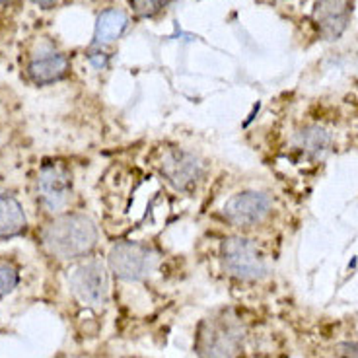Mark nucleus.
I'll list each match as a JSON object with an SVG mask.
<instances>
[{
	"mask_svg": "<svg viewBox=\"0 0 358 358\" xmlns=\"http://www.w3.org/2000/svg\"><path fill=\"white\" fill-rule=\"evenodd\" d=\"M43 242L59 259H76L96 248L98 228L82 215H64L45 228Z\"/></svg>",
	"mask_w": 358,
	"mask_h": 358,
	"instance_id": "f257e3e1",
	"label": "nucleus"
},
{
	"mask_svg": "<svg viewBox=\"0 0 358 358\" xmlns=\"http://www.w3.org/2000/svg\"><path fill=\"white\" fill-rule=\"evenodd\" d=\"M199 358H242L243 327L232 313H218L201 323L195 343Z\"/></svg>",
	"mask_w": 358,
	"mask_h": 358,
	"instance_id": "f03ea898",
	"label": "nucleus"
},
{
	"mask_svg": "<svg viewBox=\"0 0 358 358\" xmlns=\"http://www.w3.org/2000/svg\"><path fill=\"white\" fill-rule=\"evenodd\" d=\"M222 263L240 280H259L267 275V265L257 245L245 238H230L222 243Z\"/></svg>",
	"mask_w": 358,
	"mask_h": 358,
	"instance_id": "7ed1b4c3",
	"label": "nucleus"
},
{
	"mask_svg": "<svg viewBox=\"0 0 358 358\" xmlns=\"http://www.w3.org/2000/svg\"><path fill=\"white\" fill-rule=\"evenodd\" d=\"M158 255L148 245L136 242H123L113 245L109 253V267L119 278L141 280L148 277L156 267Z\"/></svg>",
	"mask_w": 358,
	"mask_h": 358,
	"instance_id": "20e7f679",
	"label": "nucleus"
},
{
	"mask_svg": "<svg viewBox=\"0 0 358 358\" xmlns=\"http://www.w3.org/2000/svg\"><path fill=\"white\" fill-rule=\"evenodd\" d=\"M71 288L76 298L92 308H101L108 302L109 280L106 267L98 261H90L71 275Z\"/></svg>",
	"mask_w": 358,
	"mask_h": 358,
	"instance_id": "39448f33",
	"label": "nucleus"
},
{
	"mask_svg": "<svg viewBox=\"0 0 358 358\" xmlns=\"http://www.w3.org/2000/svg\"><path fill=\"white\" fill-rule=\"evenodd\" d=\"M158 168L164 179L171 183L176 189L187 191L203 178V164L193 154L179 150V148H168L160 154Z\"/></svg>",
	"mask_w": 358,
	"mask_h": 358,
	"instance_id": "423d86ee",
	"label": "nucleus"
},
{
	"mask_svg": "<svg viewBox=\"0 0 358 358\" xmlns=\"http://www.w3.org/2000/svg\"><path fill=\"white\" fill-rule=\"evenodd\" d=\"M37 191L41 205L49 213L63 210L72 197V178L71 171L61 164H49L43 166L37 178Z\"/></svg>",
	"mask_w": 358,
	"mask_h": 358,
	"instance_id": "0eeeda50",
	"label": "nucleus"
},
{
	"mask_svg": "<svg viewBox=\"0 0 358 358\" xmlns=\"http://www.w3.org/2000/svg\"><path fill=\"white\" fill-rule=\"evenodd\" d=\"M271 213V199L257 191H243L224 205V218L238 228L261 224Z\"/></svg>",
	"mask_w": 358,
	"mask_h": 358,
	"instance_id": "6e6552de",
	"label": "nucleus"
},
{
	"mask_svg": "<svg viewBox=\"0 0 358 358\" xmlns=\"http://www.w3.org/2000/svg\"><path fill=\"white\" fill-rule=\"evenodd\" d=\"M350 0H317L313 8V22L323 39L335 41L343 36L350 20Z\"/></svg>",
	"mask_w": 358,
	"mask_h": 358,
	"instance_id": "1a4fd4ad",
	"label": "nucleus"
},
{
	"mask_svg": "<svg viewBox=\"0 0 358 358\" xmlns=\"http://www.w3.org/2000/svg\"><path fill=\"white\" fill-rule=\"evenodd\" d=\"M66 72H69V59L63 53H55V51L36 57L27 66V74L36 84H53L64 78Z\"/></svg>",
	"mask_w": 358,
	"mask_h": 358,
	"instance_id": "9d476101",
	"label": "nucleus"
},
{
	"mask_svg": "<svg viewBox=\"0 0 358 358\" xmlns=\"http://www.w3.org/2000/svg\"><path fill=\"white\" fill-rule=\"evenodd\" d=\"M26 215L12 195H0V238H14L26 230Z\"/></svg>",
	"mask_w": 358,
	"mask_h": 358,
	"instance_id": "9b49d317",
	"label": "nucleus"
},
{
	"mask_svg": "<svg viewBox=\"0 0 358 358\" xmlns=\"http://www.w3.org/2000/svg\"><path fill=\"white\" fill-rule=\"evenodd\" d=\"M129 20L121 10H106L101 12L96 24V34H94V43L96 45H108L113 43L115 39L123 36L127 29Z\"/></svg>",
	"mask_w": 358,
	"mask_h": 358,
	"instance_id": "f8f14e48",
	"label": "nucleus"
},
{
	"mask_svg": "<svg viewBox=\"0 0 358 358\" xmlns=\"http://www.w3.org/2000/svg\"><path fill=\"white\" fill-rule=\"evenodd\" d=\"M331 134L317 125L306 127L304 131H300V133L296 134V146L302 152L308 154V156H312V158L325 156L327 150H329V146H331Z\"/></svg>",
	"mask_w": 358,
	"mask_h": 358,
	"instance_id": "ddd939ff",
	"label": "nucleus"
},
{
	"mask_svg": "<svg viewBox=\"0 0 358 358\" xmlns=\"http://www.w3.org/2000/svg\"><path fill=\"white\" fill-rule=\"evenodd\" d=\"M138 18H152L170 4V0H129Z\"/></svg>",
	"mask_w": 358,
	"mask_h": 358,
	"instance_id": "4468645a",
	"label": "nucleus"
},
{
	"mask_svg": "<svg viewBox=\"0 0 358 358\" xmlns=\"http://www.w3.org/2000/svg\"><path fill=\"white\" fill-rule=\"evenodd\" d=\"M18 271L14 267H10V265H6V263H0V298L10 294L14 288L18 287Z\"/></svg>",
	"mask_w": 358,
	"mask_h": 358,
	"instance_id": "2eb2a0df",
	"label": "nucleus"
},
{
	"mask_svg": "<svg viewBox=\"0 0 358 358\" xmlns=\"http://www.w3.org/2000/svg\"><path fill=\"white\" fill-rule=\"evenodd\" d=\"M337 350L343 358H358V343H341Z\"/></svg>",
	"mask_w": 358,
	"mask_h": 358,
	"instance_id": "dca6fc26",
	"label": "nucleus"
},
{
	"mask_svg": "<svg viewBox=\"0 0 358 358\" xmlns=\"http://www.w3.org/2000/svg\"><path fill=\"white\" fill-rule=\"evenodd\" d=\"M31 2L37 4V6H41V8H51V6H55L57 0H31Z\"/></svg>",
	"mask_w": 358,
	"mask_h": 358,
	"instance_id": "f3484780",
	"label": "nucleus"
},
{
	"mask_svg": "<svg viewBox=\"0 0 358 358\" xmlns=\"http://www.w3.org/2000/svg\"><path fill=\"white\" fill-rule=\"evenodd\" d=\"M4 2H10V0H0V4H4Z\"/></svg>",
	"mask_w": 358,
	"mask_h": 358,
	"instance_id": "a211bd4d",
	"label": "nucleus"
}]
</instances>
